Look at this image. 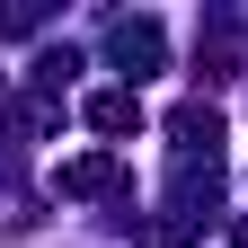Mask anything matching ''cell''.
<instances>
[{
    "instance_id": "cell-1",
    "label": "cell",
    "mask_w": 248,
    "mask_h": 248,
    "mask_svg": "<svg viewBox=\"0 0 248 248\" xmlns=\"http://www.w3.org/2000/svg\"><path fill=\"white\" fill-rule=\"evenodd\" d=\"M89 124H98V133H142V98L133 89H98V98H89Z\"/></svg>"
},
{
    "instance_id": "cell-2",
    "label": "cell",
    "mask_w": 248,
    "mask_h": 248,
    "mask_svg": "<svg viewBox=\"0 0 248 248\" xmlns=\"http://www.w3.org/2000/svg\"><path fill=\"white\" fill-rule=\"evenodd\" d=\"M239 248H248V222H239Z\"/></svg>"
}]
</instances>
